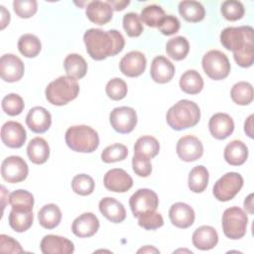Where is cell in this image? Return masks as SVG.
<instances>
[{"mask_svg": "<svg viewBox=\"0 0 254 254\" xmlns=\"http://www.w3.org/2000/svg\"><path fill=\"white\" fill-rule=\"evenodd\" d=\"M200 119L198 105L190 100L182 99L173 105L167 112L168 125L177 131L195 126Z\"/></svg>", "mask_w": 254, "mask_h": 254, "instance_id": "obj_2", "label": "cell"}, {"mask_svg": "<svg viewBox=\"0 0 254 254\" xmlns=\"http://www.w3.org/2000/svg\"><path fill=\"white\" fill-rule=\"evenodd\" d=\"M83 41L87 54L95 61L116 56L125 46V40L117 30L103 31L91 28L84 33Z\"/></svg>", "mask_w": 254, "mask_h": 254, "instance_id": "obj_1", "label": "cell"}, {"mask_svg": "<svg viewBox=\"0 0 254 254\" xmlns=\"http://www.w3.org/2000/svg\"><path fill=\"white\" fill-rule=\"evenodd\" d=\"M13 9L18 17L28 19L37 13L38 3L35 0H15Z\"/></svg>", "mask_w": 254, "mask_h": 254, "instance_id": "obj_46", "label": "cell"}, {"mask_svg": "<svg viewBox=\"0 0 254 254\" xmlns=\"http://www.w3.org/2000/svg\"><path fill=\"white\" fill-rule=\"evenodd\" d=\"M39 223L46 229L56 228L62 220V211L55 203L44 205L38 212Z\"/></svg>", "mask_w": 254, "mask_h": 254, "instance_id": "obj_28", "label": "cell"}, {"mask_svg": "<svg viewBox=\"0 0 254 254\" xmlns=\"http://www.w3.org/2000/svg\"><path fill=\"white\" fill-rule=\"evenodd\" d=\"M65 143L72 151L79 153H92L99 146L97 132L87 125H75L65 132Z\"/></svg>", "mask_w": 254, "mask_h": 254, "instance_id": "obj_4", "label": "cell"}, {"mask_svg": "<svg viewBox=\"0 0 254 254\" xmlns=\"http://www.w3.org/2000/svg\"><path fill=\"white\" fill-rule=\"evenodd\" d=\"M137 252L138 253H160V251L157 248H155L153 246H150V245H147L144 248L139 249Z\"/></svg>", "mask_w": 254, "mask_h": 254, "instance_id": "obj_55", "label": "cell"}, {"mask_svg": "<svg viewBox=\"0 0 254 254\" xmlns=\"http://www.w3.org/2000/svg\"><path fill=\"white\" fill-rule=\"evenodd\" d=\"M230 96L232 101L236 104L242 106L248 105L253 101V86L247 81H239L232 86Z\"/></svg>", "mask_w": 254, "mask_h": 254, "instance_id": "obj_36", "label": "cell"}, {"mask_svg": "<svg viewBox=\"0 0 254 254\" xmlns=\"http://www.w3.org/2000/svg\"><path fill=\"white\" fill-rule=\"evenodd\" d=\"M201 64L205 74L213 80L224 79L230 72V63L227 56L218 50L207 52L202 58Z\"/></svg>", "mask_w": 254, "mask_h": 254, "instance_id": "obj_7", "label": "cell"}, {"mask_svg": "<svg viewBox=\"0 0 254 254\" xmlns=\"http://www.w3.org/2000/svg\"><path fill=\"white\" fill-rule=\"evenodd\" d=\"M25 67L22 60L13 54L3 55L0 59V75L4 81L15 82L24 75Z\"/></svg>", "mask_w": 254, "mask_h": 254, "instance_id": "obj_13", "label": "cell"}, {"mask_svg": "<svg viewBox=\"0 0 254 254\" xmlns=\"http://www.w3.org/2000/svg\"><path fill=\"white\" fill-rule=\"evenodd\" d=\"M191 241L195 248L199 250H209L216 246L218 234L212 226L202 225L194 230Z\"/></svg>", "mask_w": 254, "mask_h": 254, "instance_id": "obj_25", "label": "cell"}, {"mask_svg": "<svg viewBox=\"0 0 254 254\" xmlns=\"http://www.w3.org/2000/svg\"><path fill=\"white\" fill-rule=\"evenodd\" d=\"M104 187L114 192H126L133 186V180L123 169H111L103 178Z\"/></svg>", "mask_w": 254, "mask_h": 254, "instance_id": "obj_15", "label": "cell"}, {"mask_svg": "<svg viewBox=\"0 0 254 254\" xmlns=\"http://www.w3.org/2000/svg\"><path fill=\"white\" fill-rule=\"evenodd\" d=\"M6 195H8V191L6 190L4 186H1V197H2V207H3V209H4L5 205H6V202H5Z\"/></svg>", "mask_w": 254, "mask_h": 254, "instance_id": "obj_56", "label": "cell"}, {"mask_svg": "<svg viewBox=\"0 0 254 254\" xmlns=\"http://www.w3.org/2000/svg\"><path fill=\"white\" fill-rule=\"evenodd\" d=\"M85 15L94 24L104 25L111 21L113 17V9L107 3L103 1H91L85 8Z\"/></svg>", "mask_w": 254, "mask_h": 254, "instance_id": "obj_23", "label": "cell"}, {"mask_svg": "<svg viewBox=\"0 0 254 254\" xmlns=\"http://www.w3.org/2000/svg\"><path fill=\"white\" fill-rule=\"evenodd\" d=\"M176 150L179 158L185 162H194L203 154L201 141L192 135L182 137L177 143Z\"/></svg>", "mask_w": 254, "mask_h": 254, "instance_id": "obj_12", "label": "cell"}, {"mask_svg": "<svg viewBox=\"0 0 254 254\" xmlns=\"http://www.w3.org/2000/svg\"><path fill=\"white\" fill-rule=\"evenodd\" d=\"M220 43L233 54L241 52L254 47V30L250 26L227 27L220 33Z\"/></svg>", "mask_w": 254, "mask_h": 254, "instance_id": "obj_5", "label": "cell"}, {"mask_svg": "<svg viewBox=\"0 0 254 254\" xmlns=\"http://www.w3.org/2000/svg\"><path fill=\"white\" fill-rule=\"evenodd\" d=\"M253 193H250L244 200V208L250 213L253 214Z\"/></svg>", "mask_w": 254, "mask_h": 254, "instance_id": "obj_54", "label": "cell"}, {"mask_svg": "<svg viewBox=\"0 0 254 254\" xmlns=\"http://www.w3.org/2000/svg\"><path fill=\"white\" fill-rule=\"evenodd\" d=\"M1 8V30L5 29V27L10 22V13L6 10L4 6H0Z\"/></svg>", "mask_w": 254, "mask_h": 254, "instance_id": "obj_52", "label": "cell"}, {"mask_svg": "<svg viewBox=\"0 0 254 254\" xmlns=\"http://www.w3.org/2000/svg\"><path fill=\"white\" fill-rule=\"evenodd\" d=\"M27 155L33 164L42 165L46 163L50 157L48 142L42 137L33 138L28 144Z\"/></svg>", "mask_w": 254, "mask_h": 254, "instance_id": "obj_27", "label": "cell"}, {"mask_svg": "<svg viewBox=\"0 0 254 254\" xmlns=\"http://www.w3.org/2000/svg\"><path fill=\"white\" fill-rule=\"evenodd\" d=\"M253 115H250L244 123V131L248 137L253 138Z\"/></svg>", "mask_w": 254, "mask_h": 254, "instance_id": "obj_53", "label": "cell"}, {"mask_svg": "<svg viewBox=\"0 0 254 254\" xmlns=\"http://www.w3.org/2000/svg\"><path fill=\"white\" fill-rule=\"evenodd\" d=\"M166 16L165 11L163 10L162 7L158 6V5H148L145 8H143V10L141 11L140 14V19L141 22H143L145 25H147L148 27H152L155 28L159 26V24L161 23V21L163 20V18Z\"/></svg>", "mask_w": 254, "mask_h": 254, "instance_id": "obj_39", "label": "cell"}, {"mask_svg": "<svg viewBox=\"0 0 254 254\" xmlns=\"http://www.w3.org/2000/svg\"><path fill=\"white\" fill-rule=\"evenodd\" d=\"M26 124L34 133H45L52 124L51 113L42 106H35L29 110L26 116Z\"/></svg>", "mask_w": 254, "mask_h": 254, "instance_id": "obj_18", "label": "cell"}, {"mask_svg": "<svg viewBox=\"0 0 254 254\" xmlns=\"http://www.w3.org/2000/svg\"><path fill=\"white\" fill-rule=\"evenodd\" d=\"M1 105L3 111L10 116H16L21 114L25 107L23 98L16 93H9L8 95H6L2 99Z\"/></svg>", "mask_w": 254, "mask_h": 254, "instance_id": "obj_43", "label": "cell"}, {"mask_svg": "<svg viewBox=\"0 0 254 254\" xmlns=\"http://www.w3.org/2000/svg\"><path fill=\"white\" fill-rule=\"evenodd\" d=\"M180 15L188 22L197 23L205 16V10L201 3L197 1L185 0L179 4Z\"/></svg>", "mask_w": 254, "mask_h": 254, "instance_id": "obj_29", "label": "cell"}, {"mask_svg": "<svg viewBox=\"0 0 254 254\" xmlns=\"http://www.w3.org/2000/svg\"><path fill=\"white\" fill-rule=\"evenodd\" d=\"M18 50L26 58H35L40 54L42 44L37 36L24 34L18 41Z\"/></svg>", "mask_w": 254, "mask_h": 254, "instance_id": "obj_37", "label": "cell"}, {"mask_svg": "<svg viewBox=\"0 0 254 254\" xmlns=\"http://www.w3.org/2000/svg\"><path fill=\"white\" fill-rule=\"evenodd\" d=\"M147 65V60L143 53L132 51L126 54L119 63L120 71L128 77H137L141 75Z\"/></svg>", "mask_w": 254, "mask_h": 254, "instance_id": "obj_14", "label": "cell"}, {"mask_svg": "<svg viewBox=\"0 0 254 254\" xmlns=\"http://www.w3.org/2000/svg\"><path fill=\"white\" fill-rule=\"evenodd\" d=\"M175 65L164 56L154 58L151 64L150 74L152 79L157 83H167L175 75Z\"/></svg>", "mask_w": 254, "mask_h": 254, "instance_id": "obj_22", "label": "cell"}, {"mask_svg": "<svg viewBox=\"0 0 254 254\" xmlns=\"http://www.w3.org/2000/svg\"><path fill=\"white\" fill-rule=\"evenodd\" d=\"M181 23L179 19L173 15H166L158 26L159 31L165 36H171L179 32Z\"/></svg>", "mask_w": 254, "mask_h": 254, "instance_id": "obj_49", "label": "cell"}, {"mask_svg": "<svg viewBox=\"0 0 254 254\" xmlns=\"http://www.w3.org/2000/svg\"><path fill=\"white\" fill-rule=\"evenodd\" d=\"M40 249L44 254H70L74 251V245L65 237L48 234L42 239Z\"/></svg>", "mask_w": 254, "mask_h": 254, "instance_id": "obj_17", "label": "cell"}, {"mask_svg": "<svg viewBox=\"0 0 254 254\" xmlns=\"http://www.w3.org/2000/svg\"><path fill=\"white\" fill-rule=\"evenodd\" d=\"M138 224L146 230H154L163 226L164 218L161 213L155 210L140 216L138 218Z\"/></svg>", "mask_w": 254, "mask_h": 254, "instance_id": "obj_47", "label": "cell"}, {"mask_svg": "<svg viewBox=\"0 0 254 254\" xmlns=\"http://www.w3.org/2000/svg\"><path fill=\"white\" fill-rule=\"evenodd\" d=\"M160 144L159 141L153 136H142L137 139L134 146V154L152 159L159 154Z\"/></svg>", "mask_w": 254, "mask_h": 254, "instance_id": "obj_33", "label": "cell"}, {"mask_svg": "<svg viewBox=\"0 0 254 254\" xmlns=\"http://www.w3.org/2000/svg\"><path fill=\"white\" fill-rule=\"evenodd\" d=\"M132 168L134 173L142 178H146L151 175L152 165L150 159L134 154L132 158Z\"/></svg>", "mask_w": 254, "mask_h": 254, "instance_id": "obj_48", "label": "cell"}, {"mask_svg": "<svg viewBox=\"0 0 254 254\" xmlns=\"http://www.w3.org/2000/svg\"><path fill=\"white\" fill-rule=\"evenodd\" d=\"M99 228V220L92 212H84L77 216L72 224L71 231L77 237H91Z\"/></svg>", "mask_w": 254, "mask_h": 254, "instance_id": "obj_20", "label": "cell"}, {"mask_svg": "<svg viewBox=\"0 0 254 254\" xmlns=\"http://www.w3.org/2000/svg\"><path fill=\"white\" fill-rule=\"evenodd\" d=\"M107 96L112 100H121L127 95L128 87L126 82L119 77L110 79L105 87Z\"/></svg>", "mask_w": 254, "mask_h": 254, "instance_id": "obj_45", "label": "cell"}, {"mask_svg": "<svg viewBox=\"0 0 254 254\" xmlns=\"http://www.w3.org/2000/svg\"><path fill=\"white\" fill-rule=\"evenodd\" d=\"M29 168L27 163L19 156H10L1 164V176L10 184L23 182L28 177Z\"/></svg>", "mask_w": 254, "mask_h": 254, "instance_id": "obj_10", "label": "cell"}, {"mask_svg": "<svg viewBox=\"0 0 254 254\" xmlns=\"http://www.w3.org/2000/svg\"><path fill=\"white\" fill-rule=\"evenodd\" d=\"M98 206L101 214L113 223H120L126 218L124 205L113 197H103L100 199Z\"/></svg>", "mask_w": 254, "mask_h": 254, "instance_id": "obj_24", "label": "cell"}, {"mask_svg": "<svg viewBox=\"0 0 254 254\" xmlns=\"http://www.w3.org/2000/svg\"><path fill=\"white\" fill-rule=\"evenodd\" d=\"M129 205L133 215L139 218L140 216L157 209L159 205V197L152 190L139 189L131 195Z\"/></svg>", "mask_w": 254, "mask_h": 254, "instance_id": "obj_9", "label": "cell"}, {"mask_svg": "<svg viewBox=\"0 0 254 254\" xmlns=\"http://www.w3.org/2000/svg\"><path fill=\"white\" fill-rule=\"evenodd\" d=\"M181 89L188 94H197L203 88V79L195 69L185 71L180 78Z\"/></svg>", "mask_w": 254, "mask_h": 254, "instance_id": "obj_31", "label": "cell"}, {"mask_svg": "<svg viewBox=\"0 0 254 254\" xmlns=\"http://www.w3.org/2000/svg\"><path fill=\"white\" fill-rule=\"evenodd\" d=\"M221 223L224 235L232 240H237L246 234L248 217L242 208L231 206L224 210Z\"/></svg>", "mask_w": 254, "mask_h": 254, "instance_id": "obj_6", "label": "cell"}, {"mask_svg": "<svg viewBox=\"0 0 254 254\" xmlns=\"http://www.w3.org/2000/svg\"><path fill=\"white\" fill-rule=\"evenodd\" d=\"M128 156V149L125 145L115 143L110 146H107L101 153V160L106 163H115L123 161Z\"/></svg>", "mask_w": 254, "mask_h": 254, "instance_id": "obj_40", "label": "cell"}, {"mask_svg": "<svg viewBox=\"0 0 254 254\" xmlns=\"http://www.w3.org/2000/svg\"><path fill=\"white\" fill-rule=\"evenodd\" d=\"M208 171L205 167L199 165L194 167L189 174V189L195 193L202 192L208 184Z\"/></svg>", "mask_w": 254, "mask_h": 254, "instance_id": "obj_34", "label": "cell"}, {"mask_svg": "<svg viewBox=\"0 0 254 254\" xmlns=\"http://www.w3.org/2000/svg\"><path fill=\"white\" fill-rule=\"evenodd\" d=\"M208 128L213 138L217 140H224L232 134L234 130V122L228 114L219 112L210 117Z\"/></svg>", "mask_w": 254, "mask_h": 254, "instance_id": "obj_19", "label": "cell"}, {"mask_svg": "<svg viewBox=\"0 0 254 254\" xmlns=\"http://www.w3.org/2000/svg\"><path fill=\"white\" fill-rule=\"evenodd\" d=\"M123 29L126 34L131 37H139L143 33V24L140 16L134 12L127 13L123 16Z\"/></svg>", "mask_w": 254, "mask_h": 254, "instance_id": "obj_44", "label": "cell"}, {"mask_svg": "<svg viewBox=\"0 0 254 254\" xmlns=\"http://www.w3.org/2000/svg\"><path fill=\"white\" fill-rule=\"evenodd\" d=\"M26 139V130L19 122L7 121L1 127V140L9 148H21Z\"/></svg>", "mask_w": 254, "mask_h": 254, "instance_id": "obj_16", "label": "cell"}, {"mask_svg": "<svg viewBox=\"0 0 254 254\" xmlns=\"http://www.w3.org/2000/svg\"><path fill=\"white\" fill-rule=\"evenodd\" d=\"M45 93L47 100L51 104L63 106L77 97L79 84L75 78L62 75L48 84Z\"/></svg>", "mask_w": 254, "mask_h": 254, "instance_id": "obj_3", "label": "cell"}, {"mask_svg": "<svg viewBox=\"0 0 254 254\" xmlns=\"http://www.w3.org/2000/svg\"><path fill=\"white\" fill-rule=\"evenodd\" d=\"M64 67L65 69L66 75L73 78H82L87 71V63L78 54H69L65 57L64 61Z\"/></svg>", "mask_w": 254, "mask_h": 254, "instance_id": "obj_30", "label": "cell"}, {"mask_svg": "<svg viewBox=\"0 0 254 254\" xmlns=\"http://www.w3.org/2000/svg\"><path fill=\"white\" fill-rule=\"evenodd\" d=\"M220 11L222 16L228 21L240 20L245 14V9L243 4L236 0L224 1L221 4Z\"/></svg>", "mask_w": 254, "mask_h": 254, "instance_id": "obj_42", "label": "cell"}, {"mask_svg": "<svg viewBox=\"0 0 254 254\" xmlns=\"http://www.w3.org/2000/svg\"><path fill=\"white\" fill-rule=\"evenodd\" d=\"M0 252L1 253H23L24 249L18 241L13 237L1 234L0 235Z\"/></svg>", "mask_w": 254, "mask_h": 254, "instance_id": "obj_50", "label": "cell"}, {"mask_svg": "<svg viewBox=\"0 0 254 254\" xmlns=\"http://www.w3.org/2000/svg\"><path fill=\"white\" fill-rule=\"evenodd\" d=\"M223 156L230 166H241L248 158V148L242 141L233 140L224 148Z\"/></svg>", "mask_w": 254, "mask_h": 254, "instance_id": "obj_26", "label": "cell"}, {"mask_svg": "<svg viewBox=\"0 0 254 254\" xmlns=\"http://www.w3.org/2000/svg\"><path fill=\"white\" fill-rule=\"evenodd\" d=\"M243 178L236 172H229L223 175L213 186V195L219 201L231 200L242 189Z\"/></svg>", "mask_w": 254, "mask_h": 254, "instance_id": "obj_8", "label": "cell"}, {"mask_svg": "<svg viewBox=\"0 0 254 254\" xmlns=\"http://www.w3.org/2000/svg\"><path fill=\"white\" fill-rule=\"evenodd\" d=\"M94 181L86 174H79L73 177L71 181L72 190L79 195H89L94 190Z\"/></svg>", "mask_w": 254, "mask_h": 254, "instance_id": "obj_41", "label": "cell"}, {"mask_svg": "<svg viewBox=\"0 0 254 254\" xmlns=\"http://www.w3.org/2000/svg\"><path fill=\"white\" fill-rule=\"evenodd\" d=\"M189 51H190L189 41L183 36L172 38L167 42V45H166L167 55L175 61L184 60L188 56Z\"/></svg>", "mask_w": 254, "mask_h": 254, "instance_id": "obj_35", "label": "cell"}, {"mask_svg": "<svg viewBox=\"0 0 254 254\" xmlns=\"http://www.w3.org/2000/svg\"><path fill=\"white\" fill-rule=\"evenodd\" d=\"M111 7H112V9L113 10H115V11H122V10H124L128 5H129V3H130V1H128V0H125V1H114V0H108V1H106Z\"/></svg>", "mask_w": 254, "mask_h": 254, "instance_id": "obj_51", "label": "cell"}, {"mask_svg": "<svg viewBox=\"0 0 254 254\" xmlns=\"http://www.w3.org/2000/svg\"><path fill=\"white\" fill-rule=\"evenodd\" d=\"M169 217L173 225L185 229L193 224L195 214L192 207L189 204L185 202H176L169 210Z\"/></svg>", "mask_w": 254, "mask_h": 254, "instance_id": "obj_21", "label": "cell"}, {"mask_svg": "<svg viewBox=\"0 0 254 254\" xmlns=\"http://www.w3.org/2000/svg\"><path fill=\"white\" fill-rule=\"evenodd\" d=\"M8 221L13 230L16 232H24L28 230L33 224V210H18L12 208L9 213Z\"/></svg>", "mask_w": 254, "mask_h": 254, "instance_id": "obj_32", "label": "cell"}, {"mask_svg": "<svg viewBox=\"0 0 254 254\" xmlns=\"http://www.w3.org/2000/svg\"><path fill=\"white\" fill-rule=\"evenodd\" d=\"M112 128L121 134H128L137 125V114L132 107L120 106L114 108L109 115Z\"/></svg>", "mask_w": 254, "mask_h": 254, "instance_id": "obj_11", "label": "cell"}, {"mask_svg": "<svg viewBox=\"0 0 254 254\" xmlns=\"http://www.w3.org/2000/svg\"><path fill=\"white\" fill-rule=\"evenodd\" d=\"M9 203L13 209L33 210L34 196L26 190H17L9 194Z\"/></svg>", "mask_w": 254, "mask_h": 254, "instance_id": "obj_38", "label": "cell"}]
</instances>
